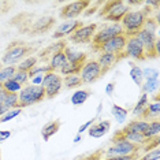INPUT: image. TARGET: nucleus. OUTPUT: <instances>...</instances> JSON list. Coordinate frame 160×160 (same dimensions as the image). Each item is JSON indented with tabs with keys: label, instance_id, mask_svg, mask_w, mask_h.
I'll list each match as a JSON object with an SVG mask.
<instances>
[{
	"label": "nucleus",
	"instance_id": "nucleus-1",
	"mask_svg": "<svg viewBox=\"0 0 160 160\" xmlns=\"http://www.w3.org/2000/svg\"><path fill=\"white\" fill-rule=\"evenodd\" d=\"M152 12V7H147V8L141 10H130L121 21V26L123 29V34L126 37H134L142 30L145 22L149 18V14Z\"/></svg>",
	"mask_w": 160,
	"mask_h": 160
},
{
	"label": "nucleus",
	"instance_id": "nucleus-2",
	"mask_svg": "<svg viewBox=\"0 0 160 160\" xmlns=\"http://www.w3.org/2000/svg\"><path fill=\"white\" fill-rule=\"evenodd\" d=\"M130 11V7L123 0H107L99 10L100 18L111 21L112 23H121L122 18Z\"/></svg>",
	"mask_w": 160,
	"mask_h": 160
},
{
	"label": "nucleus",
	"instance_id": "nucleus-3",
	"mask_svg": "<svg viewBox=\"0 0 160 160\" xmlns=\"http://www.w3.org/2000/svg\"><path fill=\"white\" fill-rule=\"evenodd\" d=\"M34 51L36 48L28 45L25 41H12L6 48V52L2 58V63L7 64V66H12L19 60L22 62L23 58L30 56V53Z\"/></svg>",
	"mask_w": 160,
	"mask_h": 160
},
{
	"label": "nucleus",
	"instance_id": "nucleus-4",
	"mask_svg": "<svg viewBox=\"0 0 160 160\" xmlns=\"http://www.w3.org/2000/svg\"><path fill=\"white\" fill-rule=\"evenodd\" d=\"M45 99V90L42 86L28 85L22 86L21 92L18 93V108H26L34 105Z\"/></svg>",
	"mask_w": 160,
	"mask_h": 160
},
{
	"label": "nucleus",
	"instance_id": "nucleus-5",
	"mask_svg": "<svg viewBox=\"0 0 160 160\" xmlns=\"http://www.w3.org/2000/svg\"><path fill=\"white\" fill-rule=\"evenodd\" d=\"M119 34H123V29L121 26V23L103 25L100 30L93 36L92 41H90V42H92V48L96 51V52H99V49H100L101 45H104L108 40H111L112 37L119 36Z\"/></svg>",
	"mask_w": 160,
	"mask_h": 160
},
{
	"label": "nucleus",
	"instance_id": "nucleus-6",
	"mask_svg": "<svg viewBox=\"0 0 160 160\" xmlns=\"http://www.w3.org/2000/svg\"><path fill=\"white\" fill-rule=\"evenodd\" d=\"M136 37L141 42V45H142L147 59H156L159 56V52L156 51V42L159 41L156 32H152V30H148V29L142 28V30Z\"/></svg>",
	"mask_w": 160,
	"mask_h": 160
},
{
	"label": "nucleus",
	"instance_id": "nucleus-7",
	"mask_svg": "<svg viewBox=\"0 0 160 160\" xmlns=\"http://www.w3.org/2000/svg\"><path fill=\"white\" fill-rule=\"evenodd\" d=\"M41 86L45 90V99H53L60 93L63 88V78L55 71H49L44 75Z\"/></svg>",
	"mask_w": 160,
	"mask_h": 160
},
{
	"label": "nucleus",
	"instance_id": "nucleus-8",
	"mask_svg": "<svg viewBox=\"0 0 160 160\" xmlns=\"http://www.w3.org/2000/svg\"><path fill=\"white\" fill-rule=\"evenodd\" d=\"M90 4H92V2H89V0H75V2H70L60 8L59 15L62 19L72 21L77 17L81 15V14L85 12Z\"/></svg>",
	"mask_w": 160,
	"mask_h": 160
},
{
	"label": "nucleus",
	"instance_id": "nucleus-9",
	"mask_svg": "<svg viewBox=\"0 0 160 160\" xmlns=\"http://www.w3.org/2000/svg\"><path fill=\"white\" fill-rule=\"evenodd\" d=\"M56 23L55 17H51V15H44V17H36L33 21H32L30 26L28 28L26 34L28 36H40V34H44L47 32H49L52 26Z\"/></svg>",
	"mask_w": 160,
	"mask_h": 160
},
{
	"label": "nucleus",
	"instance_id": "nucleus-10",
	"mask_svg": "<svg viewBox=\"0 0 160 160\" xmlns=\"http://www.w3.org/2000/svg\"><path fill=\"white\" fill-rule=\"evenodd\" d=\"M97 28H99L97 23L83 25V26L77 29L72 34L68 36V41L72 42V44H89L92 41L93 36L96 34Z\"/></svg>",
	"mask_w": 160,
	"mask_h": 160
},
{
	"label": "nucleus",
	"instance_id": "nucleus-11",
	"mask_svg": "<svg viewBox=\"0 0 160 160\" xmlns=\"http://www.w3.org/2000/svg\"><path fill=\"white\" fill-rule=\"evenodd\" d=\"M140 152V145L130 142V141H122L119 144H114L107 148V151L103 152V155L107 158H116V156H126Z\"/></svg>",
	"mask_w": 160,
	"mask_h": 160
},
{
	"label": "nucleus",
	"instance_id": "nucleus-12",
	"mask_svg": "<svg viewBox=\"0 0 160 160\" xmlns=\"http://www.w3.org/2000/svg\"><path fill=\"white\" fill-rule=\"evenodd\" d=\"M101 77H103L101 68L99 63H97V60L94 59L86 60L81 68V71H79V78H81L82 83H93Z\"/></svg>",
	"mask_w": 160,
	"mask_h": 160
},
{
	"label": "nucleus",
	"instance_id": "nucleus-13",
	"mask_svg": "<svg viewBox=\"0 0 160 160\" xmlns=\"http://www.w3.org/2000/svg\"><path fill=\"white\" fill-rule=\"evenodd\" d=\"M127 37L125 34H119L112 37L111 40H108L104 45L100 47L99 52L101 53H114V55H121L125 52V47H126Z\"/></svg>",
	"mask_w": 160,
	"mask_h": 160
},
{
	"label": "nucleus",
	"instance_id": "nucleus-14",
	"mask_svg": "<svg viewBox=\"0 0 160 160\" xmlns=\"http://www.w3.org/2000/svg\"><path fill=\"white\" fill-rule=\"evenodd\" d=\"M81 26H83L82 21H77V19L64 21L63 23H60L59 26L55 29V32H53V34H52V38L53 40H64V37H68V36L72 34Z\"/></svg>",
	"mask_w": 160,
	"mask_h": 160
},
{
	"label": "nucleus",
	"instance_id": "nucleus-15",
	"mask_svg": "<svg viewBox=\"0 0 160 160\" xmlns=\"http://www.w3.org/2000/svg\"><path fill=\"white\" fill-rule=\"evenodd\" d=\"M125 52H126L127 56L133 58V59H136V60H147L144 48L136 36H134V37H127Z\"/></svg>",
	"mask_w": 160,
	"mask_h": 160
},
{
	"label": "nucleus",
	"instance_id": "nucleus-16",
	"mask_svg": "<svg viewBox=\"0 0 160 160\" xmlns=\"http://www.w3.org/2000/svg\"><path fill=\"white\" fill-rule=\"evenodd\" d=\"M125 58H127L126 52L121 53V55H114V53H101V55L99 56V59H97V63H99V66L101 68V74H105L107 71H110L112 66L116 63V62L125 59Z\"/></svg>",
	"mask_w": 160,
	"mask_h": 160
},
{
	"label": "nucleus",
	"instance_id": "nucleus-17",
	"mask_svg": "<svg viewBox=\"0 0 160 160\" xmlns=\"http://www.w3.org/2000/svg\"><path fill=\"white\" fill-rule=\"evenodd\" d=\"M159 93L155 94V97L152 99L151 101L148 103L147 108H145L144 114L141 115L140 119H142V121H147V122H151V121H156V119H159L160 116V99H159Z\"/></svg>",
	"mask_w": 160,
	"mask_h": 160
},
{
	"label": "nucleus",
	"instance_id": "nucleus-18",
	"mask_svg": "<svg viewBox=\"0 0 160 160\" xmlns=\"http://www.w3.org/2000/svg\"><path fill=\"white\" fill-rule=\"evenodd\" d=\"M66 47H67V41H66V40H59V41L52 42L51 45L45 47L44 49L40 51L38 55H37V58H38V60L47 62V60H49L51 58L55 55V53L64 51V48H66Z\"/></svg>",
	"mask_w": 160,
	"mask_h": 160
},
{
	"label": "nucleus",
	"instance_id": "nucleus-19",
	"mask_svg": "<svg viewBox=\"0 0 160 160\" xmlns=\"http://www.w3.org/2000/svg\"><path fill=\"white\" fill-rule=\"evenodd\" d=\"M111 129V122L108 119H104V121H99V122H94L92 126L89 127L88 134L93 138H100L104 137L105 134L110 132Z\"/></svg>",
	"mask_w": 160,
	"mask_h": 160
},
{
	"label": "nucleus",
	"instance_id": "nucleus-20",
	"mask_svg": "<svg viewBox=\"0 0 160 160\" xmlns=\"http://www.w3.org/2000/svg\"><path fill=\"white\" fill-rule=\"evenodd\" d=\"M64 55L68 63H74V64H85V62L88 60V53L82 52V51H75L71 47H66L64 48Z\"/></svg>",
	"mask_w": 160,
	"mask_h": 160
},
{
	"label": "nucleus",
	"instance_id": "nucleus-21",
	"mask_svg": "<svg viewBox=\"0 0 160 160\" xmlns=\"http://www.w3.org/2000/svg\"><path fill=\"white\" fill-rule=\"evenodd\" d=\"M148 126H149V122H147V121H142V119H133V121H130L125 127H123V130L132 132V133L144 134L147 132Z\"/></svg>",
	"mask_w": 160,
	"mask_h": 160
},
{
	"label": "nucleus",
	"instance_id": "nucleus-22",
	"mask_svg": "<svg viewBox=\"0 0 160 160\" xmlns=\"http://www.w3.org/2000/svg\"><path fill=\"white\" fill-rule=\"evenodd\" d=\"M60 121H49L48 123H45L44 127L41 129V137H42V140L44 141H48L52 136H55V134L59 132V129H60Z\"/></svg>",
	"mask_w": 160,
	"mask_h": 160
},
{
	"label": "nucleus",
	"instance_id": "nucleus-23",
	"mask_svg": "<svg viewBox=\"0 0 160 160\" xmlns=\"http://www.w3.org/2000/svg\"><path fill=\"white\" fill-rule=\"evenodd\" d=\"M66 62H67L66 55H64V52L62 51V52H58V53H55V55L51 58L48 66L51 67V70L56 72L58 70H60V68L66 64Z\"/></svg>",
	"mask_w": 160,
	"mask_h": 160
},
{
	"label": "nucleus",
	"instance_id": "nucleus-24",
	"mask_svg": "<svg viewBox=\"0 0 160 160\" xmlns=\"http://www.w3.org/2000/svg\"><path fill=\"white\" fill-rule=\"evenodd\" d=\"M130 64V78H132V81L136 83V85L138 86V88H141V85H142L144 82V77H142V68H141L140 66H137L136 63H129Z\"/></svg>",
	"mask_w": 160,
	"mask_h": 160
},
{
	"label": "nucleus",
	"instance_id": "nucleus-25",
	"mask_svg": "<svg viewBox=\"0 0 160 160\" xmlns=\"http://www.w3.org/2000/svg\"><path fill=\"white\" fill-rule=\"evenodd\" d=\"M148 103H149V96L147 93H141L140 99H138V101L136 103V105H134V108H133V115L134 116H140L141 118V115L144 114V111H145V108H147Z\"/></svg>",
	"mask_w": 160,
	"mask_h": 160
},
{
	"label": "nucleus",
	"instance_id": "nucleus-26",
	"mask_svg": "<svg viewBox=\"0 0 160 160\" xmlns=\"http://www.w3.org/2000/svg\"><path fill=\"white\" fill-rule=\"evenodd\" d=\"M89 96H90L89 89H79V90H77V92L72 93L70 101H71L72 105H82L86 100H88Z\"/></svg>",
	"mask_w": 160,
	"mask_h": 160
},
{
	"label": "nucleus",
	"instance_id": "nucleus-27",
	"mask_svg": "<svg viewBox=\"0 0 160 160\" xmlns=\"http://www.w3.org/2000/svg\"><path fill=\"white\" fill-rule=\"evenodd\" d=\"M37 63H38V58H37V56H32V55H30V56H28L26 59H23L19 64H18V66H17V70L29 72L33 67L37 66Z\"/></svg>",
	"mask_w": 160,
	"mask_h": 160
},
{
	"label": "nucleus",
	"instance_id": "nucleus-28",
	"mask_svg": "<svg viewBox=\"0 0 160 160\" xmlns=\"http://www.w3.org/2000/svg\"><path fill=\"white\" fill-rule=\"evenodd\" d=\"M111 114L116 119V122L123 123L126 121L127 115H129V110H126V108H123V107H121V105H118V104H112Z\"/></svg>",
	"mask_w": 160,
	"mask_h": 160
},
{
	"label": "nucleus",
	"instance_id": "nucleus-29",
	"mask_svg": "<svg viewBox=\"0 0 160 160\" xmlns=\"http://www.w3.org/2000/svg\"><path fill=\"white\" fill-rule=\"evenodd\" d=\"M83 64H74V63H68L66 62V64H64L63 67L60 68V74L62 75H79V71H81Z\"/></svg>",
	"mask_w": 160,
	"mask_h": 160
},
{
	"label": "nucleus",
	"instance_id": "nucleus-30",
	"mask_svg": "<svg viewBox=\"0 0 160 160\" xmlns=\"http://www.w3.org/2000/svg\"><path fill=\"white\" fill-rule=\"evenodd\" d=\"M6 92V90H4ZM2 105L7 107L8 110H14V108H18V94L17 93H4V97H3Z\"/></svg>",
	"mask_w": 160,
	"mask_h": 160
},
{
	"label": "nucleus",
	"instance_id": "nucleus-31",
	"mask_svg": "<svg viewBox=\"0 0 160 160\" xmlns=\"http://www.w3.org/2000/svg\"><path fill=\"white\" fill-rule=\"evenodd\" d=\"M159 79H148V81L142 82L141 85V92L142 93H147L148 96L149 94H153L155 92L159 90Z\"/></svg>",
	"mask_w": 160,
	"mask_h": 160
},
{
	"label": "nucleus",
	"instance_id": "nucleus-32",
	"mask_svg": "<svg viewBox=\"0 0 160 160\" xmlns=\"http://www.w3.org/2000/svg\"><path fill=\"white\" fill-rule=\"evenodd\" d=\"M159 133H160V122H159V119H156V121L149 122V126H148L147 132H145L142 136L147 138V140H151V138L159 136Z\"/></svg>",
	"mask_w": 160,
	"mask_h": 160
},
{
	"label": "nucleus",
	"instance_id": "nucleus-33",
	"mask_svg": "<svg viewBox=\"0 0 160 160\" xmlns=\"http://www.w3.org/2000/svg\"><path fill=\"white\" fill-rule=\"evenodd\" d=\"M63 85L67 89H72V88H78L82 85V81L79 78V75H66L63 77Z\"/></svg>",
	"mask_w": 160,
	"mask_h": 160
},
{
	"label": "nucleus",
	"instance_id": "nucleus-34",
	"mask_svg": "<svg viewBox=\"0 0 160 160\" xmlns=\"http://www.w3.org/2000/svg\"><path fill=\"white\" fill-rule=\"evenodd\" d=\"M17 67L15 66H6L0 68V83H4L6 81L12 78V75L15 74Z\"/></svg>",
	"mask_w": 160,
	"mask_h": 160
},
{
	"label": "nucleus",
	"instance_id": "nucleus-35",
	"mask_svg": "<svg viewBox=\"0 0 160 160\" xmlns=\"http://www.w3.org/2000/svg\"><path fill=\"white\" fill-rule=\"evenodd\" d=\"M3 89L8 93H17L18 94L21 92V89H22V86H21L18 82L14 81V79H8V81H6L3 83Z\"/></svg>",
	"mask_w": 160,
	"mask_h": 160
},
{
	"label": "nucleus",
	"instance_id": "nucleus-36",
	"mask_svg": "<svg viewBox=\"0 0 160 160\" xmlns=\"http://www.w3.org/2000/svg\"><path fill=\"white\" fill-rule=\"evenodd\" d=\"M21 114H22V108H14V110H10L8 112H6L3 116H0V125H2V123L12 121L14 118H17V116L21 115Z\"/></svg>",
	"mask_w": 160,
	"mask_h": 160
},
{
	"label": "nucleus",
	"instance_id": "nucleus-37",
	"mask_svg": "<svg viewBox=\"0 0 160 160\" xmlns=\"http://www.w3.org/2000/svg\"><path fill=\"white\" fill-rule=\"evenodd\" d=\"M142 77L145 81H148V79H159V70L153 67H147L142 70Z\"/></svg>",
	"mask_w": 160,
	"mask_h": 160
},
{
	"label": "nucleus",
	"instance_id": "nucleus-38",
	"mask_svg": "<svg viewBox=\"0 0 160 160\" xmlns=\"http://www.w3.org/2000/svg\"><path fill=\"white\" fill-rule=\"evenodd\" d=\"M15 82H18L21 86H23L25 83H26L29 81V75H28V72H25V71H19V70H17L15 71V74L12 75V78Z\"/></svg>",
	"mask_w": 160,
	"mask_h": 160
},
{
	"label": "nucleus",
	"instance_id": "nucleus-39",
	"mask_svg": "<svg viewBox=\"0 0 160 160\" xmlns=\"http://www.w3.org/2000/svg\"><path fill=\"white\" fill-rule=\"evenodd\" d=\"M160 159V148H155L152 151L147 152L142 158H138L137 160H159Z\"/></svg>",
	"mask_w": 160,
	"mask_h": 160
},
{
	"label": "nucleus",
	"instance_id": "nucleus-40",
	"mask_svg": "<svg viewBox=\"0 0 160 160\" xmlns=\"http://www.w3.org/2000/svg\"><path fill=\"white\" fill-rule=\"evenodd\" d=\"M159 144H160V137L156 136L153 138H151L148 144L144 145V151L145 152H149V151H152V149H155V148H159Z\"/></svg>",
	"mask_w": 160,
	"mask_h": 160
},
{
	"label": "nucleus",
	"instance_id": "nucleus-41",
	"mask_svg": "<svg viewBox=\"0 0 160 160\" xmlns=\"http://www.w3.org/2000/svg\"><path fill=\"white\" fill-rule=\"evenodd\" d=\"M103 3H104V2H94V3H92L93 7H90V6H89V7H88V10H86L85 12H83V14H85V17H89V15H92V14H94L96 11H99L100 7L103 6Z\"/></svg>",
	"mask_w": 160,
	"mask_h": 160
},
{
	"label": "nucleus",
	"instance_id": "nucleus-42",
	"mask_svg": "<svg viewBox=\"0 0 160 160\" xmlns=\"http://www.w3.org/2000/svg\"><path fill=\"white\" fill-rule=\"evenodd\" d=\"M14 6L12 2H6V0H0V15L8 12L11 10V7Z\"/></svg>",
	"mask_w": 160,
	"mask_h": 160
},
{
	"label": "nucleus",
	"instance_id": "nucleus-43",
	"mask_svg": "<svg viewBox=\"0 0 160 160\" xmlns=\"http://www.w3.org/2000/svg\"><path fill=\"white\" fill-rule=\"evenodd\" d=\"M137 159H138V152L132 155H126V156H116V158H107L101 160H137Z\"/></svg>",
	"mask_w": 160,
	"mask_h": 160
},
{
	"label": "nucleus",
	"instance_id": "nucleus-44",
	"mask_svg": "<svg viewBox=\"0 0 160 160\" xmlns=\"http://www.w3.org/2000/svg\"><path fill=\"white\" fill-rule=\"evenodd\" d=\"M96 116H94V118H92V119H89V121L88 122H85V123H82V125L81 126H79L78 127V134H82L83 132H85V130H89V127L90 126H92L93 125V123L94 122H96Z\"/></svg>",
	"mask_w": 160,
	"mask_h": 160
},
{
	"label": "nucleus",
	"instance_id": "nucleus-45",
	"mask_svg": "<svg viewBox=\"0 0 160 160\" xmlns=\"http://www.w3.org/2000/svg\"><path fill=\"white\" fill-rule=\"evenodd\" d=\"M101 156H103V151H101V149H99V151L93 152L92 155L86 156V158L82 159V160H101Z\"/></svg>",
	"mask_w": 160,
	"mask_h": 160
},
{
	"label": "nucleus",
	"instance_id": "nucleus-46",
	"mask_svg": "<svg viewBox=\"0 0 160 160\" xmlns=\"http://www.w3.org/2000/svg\"><path fill=\"white\" fill-rule=\"evenodd\" d=\"M11 130H0V142H4L11 137Z\"/></svg>",
	"mask_w": 160,
	"mask_h": 160
},
{
	"label": "nucleus",
	"instance_id": "nucleus-47",
	"mask_svg": "<svg viewBox=\"0 0 160 160\" xmlns=\"http://www.w3.org/2000/svg\"><path fill=\"white\" fill-rule=\"evenodd\" d=\"M114 90H115V81L110 82L107 85V88H105V93H107L108 97H112V94H114Z\"/></svg>",
	"mask_w": 160,
	"mask_h": 160
},
{
	"label": "nucleus",
	"instance_id": "nucleus-48",
	"mask_svg": "<svg viewBox=\"0 0 160 160\" xmlns=\"http://www.w3.org/2000/svg\"><path fill=\"white\" fill-rule=\"evenodd\" d=\"M4 89H3V83H0V105H2V101H3V97H4Z\"/></svg>",
	"mask_w": 160,
	"mask_h": 160
},
{
	"label": "nucleus",
	"instance_id": "nucleus-49",
	"mask_svg": "<svg viewBox=\"0 0 160 160\" xmlns=\"http://www.w3.org/2000/svg\"><path fill=\"white\" fill-rule=\"evenodd\" d=\"M8 111H10V110H8L7 107H4V105H0V116H3V115L6 114V112H8Z\"/></svg>",
	"mask_w": 160,
	"mask_h": 160
},
{
	"label": "nucleus",
	"instance_id": "nucleus-50",
	"mask_svg": "<svg viewBox=\"0 0 160 160\" xmlns=\"http://www.w3.org/2000/svg\"><path fill=\"white\" fill-rule=\"evenodd\" d=\"M81 136H82V134H77L75 138H74V142H79V141H81Z\"/></svg>",
	"mask_w": 160,
	"mask_h": 160
},
{
	"label": "nucleus",
	"instance_id": "nucleus-51",
	"mask_svg": "<svg viewBox=\"0 0 160 160\" xmlns=\"http://www.w3.org/2000/svg\"><path fill=\"white\" fill-rule=\"evenodd\" d=\"M0 68H2V62H0Z\"/></svg>",
	"mask_w": 160,
	"mask_h": 160
},
{
	"label": "nucleus",
	"instance_id": "nucleus-52",
	"mask_svg": "<svg viewBox=\"0 0 160 160\" xmlns=\"http://www.w3.org/2000/svg\"><path fill=\"white\" fill-rule=\"evenodd\" d=\"M0 160H2V155H0Z\"/></svg>",
	"mask_w": 160,
	"mask_h": 160
}]
</instances>
